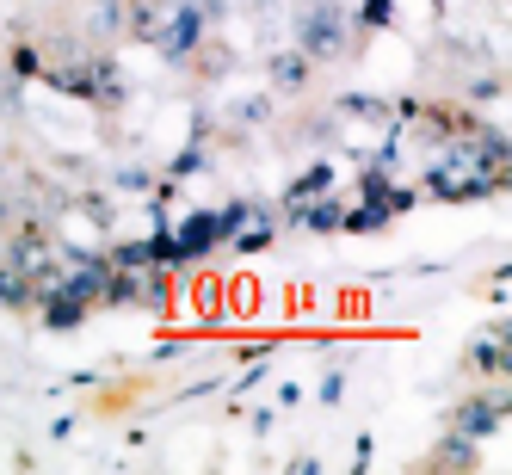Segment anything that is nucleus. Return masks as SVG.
Here are the masks:
<instances>
[{"instance_id":"nucleus-19","label":"nucleus","mask_w":512,"mask_h":475,"mask_svg":"<svg viewBox=\"0 0 512 475\" xmlns=\"http://www.w3.org/2000/svg\"><path fill=\"white\" fill-rule=\"evenodd\" d=\"M38 68H44L38 50H13V75H38Z\"/></svg>"},{"instance_id":"nucleus-13","label":"nucleus","mask_w":512,"mask_h":475,"mask_svg":"<svg viewBox=\"0 0 512 475\" xmlns=\"http://www.w3.org/2000/svg\"><path fill=\"white\" fill-rule=\"evenodd\" d=\"M31 297V278L13 272V266H0V303H25Z\"/></svg>"},{"instance_id":"nucleus-7","label":"nucleus","mask_w":512,"mask_h":475,"mask_svg":"<svg viewBox=\"0 0 512 475\" xmlns=\"http://www.w3.org/2000/svg\"><path fill=\"white\" fill-rule=\"evenodd\" d=\"M327 192H334V167L315 161V167H303V179H290L284 210H297V204H309V198H327Z\"/></svg>"},{"instance_id":"nucleus-10","label":"nucleus","mask_w":512,"mask_h":475,"mask_svg":"<svg viewBox=\"0 0 512 475\" xmlns=\"http://www.w3.org/2000/svg\"><path fill=\"white\" fill-rule=\"evenodd\" d=\"M204 136H210V124H198L192 149H179V155H173V179H167V186H179V179H192V173L204 167V155H210V149H204Z\"/></svg>"},{"instance_id":"nucleus-14","label":"nucleus","mask_w":512,"mask_h":475,"mask_svg":"<svg viewBox=\"0 0 512 475\" xmlns=\"http://www.w3.org/2000/svg\"><path fill=\"white\" fill-rule=\"evenodd\" d=\"M229 241H235L241 253H260V247H272V216H266V223H260V229H235Z\"/></svg>"},{"instance_id":"nucleus-8","label":"nucleus","mask_w":512,"mask_h":475,"mask_svg":"<svg viewBox=\"0 0 512 475\" xmlns=\"http://www.w3.org/2000/svg\"><path fill=\"white\" fill-rule=\"evenodd\" d=\"M290 216H297L309 235H327V229H340V216H346V210H340L334 198H309V204H297Z\"/></svg>"},{"instance_id":"nucleus-15","label":"nucleus","mask_w":512,"mask_h":475,"mask_svg":"<svg viewBox=\"0 0 512 475\" xmlns=\"http://www.w3.org/2000/svg\"><path fill=\"white\" fill-rule=\"evenodd\" d=\"M395 19V0H364V7H358V25H371V31H383Z\"/></svg>"},{"instance_id":"nucleus-12","label":"nucleus","mask_w":512,"mask_h":475,"mask_svg":"<svg viewBox=\"0 0 512 475\" xmlns=\"http://www.w3.org/2000/svg\"><path fill=\"white\" fill-rule=\"evenodd\" d=\"M112 266H124V272H142V266H155V241H124V247L112 253Z\"/></svg>"},{"instance_id":"nucleus-16","label":"nucleus","mask_w":512,"mask_h":475,"mask_svg":"<svg viewBox=\"0 0 512 475\" xmlns=\"http://www.w3.org/2000/svg\"><path fill=\"white\" fill-rule=\"evenodd\" d=\"M340 112H358V118H389V105H383V99H364V93H352V99L340 105Z\"/></svg>"},{"instance_id":"nucleus-18","label":"nucleus","mask_w":512,"mask_h":475,"mask_svg":"<svg viewBox=\"0 0 512 475\" xmlns=\"http://www.w3.org/2000/svg\"><path fill=\"white\" fill-rule=\"evenodd\" d=\"M118 192H149V173H142V167H124V173H118Z\"/></svg>"},{"instance_id":"nucleus-6","label":"nucleus","mask_w":512,"mask_h":475,"mask_svg":"<svg viewBox=\"0 0 512 475\" xmlns=\"http://www.w3.org/2000/svg\"><path fill=\"white\" fill-rule=\"evenodd\" d=\"M266 75H272L278 93H303V87H309V56H303V50H278V56L266 62Z\"/></svg>"},{"instance_id":"nucleus-5","label":"nucleus","mask_w":512,"mask_h":475,"mask_svg":"<svg viewBox=\"0 0 512 475\" xmlns=\"http://www.w3.org/2000/svg\"><path fill=\"white\" fill-rule=\"evenodd\" d=\"M500 420H506V401H500V395L463 401V408H457V432H463V438H488V432H500Z\"/></svg>"},{"instance_id":"nucleus-2","label":"nucleus","mask_w":512,"mask_h":475,"mask_svg":"<svg viewBox=\"0 0 512 475\" xmlns=\"http://www.w3.org/2000/svg\"><path fill=\"white\" fill-rule=\"evenodd\" d=\"M346 13L334 7V0H309V7L297 13V50L309 56V62H334V56H346Z\"/></svg>"},{"instance_id":"nucleus-9","label":"nucleus","mask_w":512,"mask_h":475,"mask_svg":"<svg viewBox=\"0 0 512 475\" xmlns=\"http://www.w3.org/2000/svg\"><path fill=\"white\" fill-rule=\"evenodd\" d=\"M340 229H352V235H377V229H389V204H383V198H364L352 216H340Z\"/></svg>"},{"instance_id":"nucleus-11","label":"nucleus","mask_w":512,"mask_h":475,"mask_svg":"<svg viewBox=\"0 0 512 475\" xmlns=\"http://www.w3.org/2000/svg\"><path fill=\"white\" fill-rule=\"evenodd\" d=\"M469 358H475V371H482V377H500V371H506V334L482 340V346H475Z\"/></svg>"},{"instance_id":"nucleus-3","label":"nucleus","mask_w":512,"mask_h":475,"mask_svg":"<svg viewBox=\"0 0 512 475\" xmlns=\"http://www.w3.org/2000/svg\"><path fill=\"white\" fill-rule=\"evenodd\" d=\"M204 31H210V19H204V7H198V0H179V7L149 31V44L167 56V62H186L198 44H204Z\"/></svg>"},{"instance_id":"nucleus-4","label":"nucleus","mask_w":512,"mask_h":475,"mask_svg":"<svg viewBox=\"0 0 512 475\" xmlns=\"http://www.w3.org/2000/svg\"><path fill=\"white\" fill-rule=\"evenodd\" d=\"M38 297H44V327H56V334H68V327H81V321H87V303H81V297H68L56 278L38 284Z\"/></svg>"},{"instance_id":"nucleus-20","label":"nucleus","mask_w":512,"mask_h":475,"mask_svg":"<svg viewBox=\"0 0 512 475\" xmlns=\"http://www.w3.org/2000/svg\"><path fill=\"white\" fill-rule=\"evenodd\" d=\"M340 395H346V377L334 371V377H327V383H321V401H340Z\"/></svg>"},{"instance_id":"nucleus-1","label":"nucleus","mask_w":512,"mask_h":475,"mask_svg":"<svg viewBox=\"0 0 512 475\" xmlns=\"http://www.w3.org/2000/svg\"><path fill=\"white\" fill-rule=\"evenodd\" d=\"M253 216V204H229V210H192L179 229H167V253H161V266H198L210 247H223L241 223Z\"/></svg>"},{"instance_id":"nucleus-17","label":"nucleus","mask_w":512,"mask_h":475,"mask_svg":"<svg viewBox=\"0 0 512 475\" xmlns=\"http://www.w3.org/2000/svg\"><path fill=\"white\" fill-rule=\"evenodd\" d=\"M99 31H124V0H99Z\"/></svg>"}]
</instances>
